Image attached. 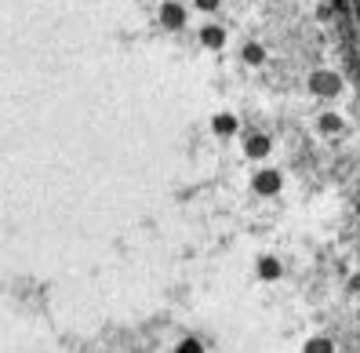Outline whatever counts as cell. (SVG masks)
Masks as SVG:
<instances>
[{"mask_svg":"<svg viewBox=\"0 0 360 353\" xmlns=\"http://www.w3.org/2000/svg\"><path fill=\"white\" fill-rule=\"evenodd\" d=\"M335 346H331V339H324V335H316V339H309L306 342V349L302 353H331Z\"/></svg>","mask_w":360,"mask_h":353,"instance_id":"cell-1","label":"cell"},{"mask_svg":"<svg viewBox=\"0 0 360 353\" xmlns=\"http://www.w3.org/2000/svg\"><path fill=\"white\" fill-rule=\"evenodd\" d=\"M349 4H353V11H356V23H360V0H349Z\"/></svg>","mask_w":360,"mask_h":353,"instance_id":"cell-2","label":"cell"}]
</instances>
